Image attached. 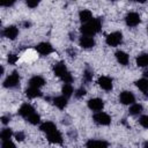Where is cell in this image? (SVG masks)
Instances as JSON below:
<instances>
[{
    "instance_id": "21",
    "label": "cell",
    "mask_w": 148,
    "mask_h": 148,
    "mask_svg": "<svg viewBox=\"0 0 148 148\" xmlns=\"http://www.w3.org/2000/svg\"><path fill=\"white\" fill-rule=\"evenodd\" d=\"M79 18L82 23H87L90 20H92V13L89 9H82L79 12Z\"/></svg>"
},
{
    "instance_id": "27",
    "label": "cell",
    "mask_w": 148,
    "mask_h": 148,
    "mask_svg": "<svg viewBox=\"0 0 148 148\" xmlns=\"http://www.w3.org/2000/svg\"><path fill=\"white\" fill-rule=\"evenodd\" d=\"M27 120H28V123H30L31 125H37V124L40 123V117H39L38 113L35 112V113H32L30 117H28Z\"/></svg>"
},
{
    "instance_id": "33",
    "label": "cell",
    "mask_w": 148,
    "mask_h": 148,
    "mask_svg": "<svg viewBox=\"0 0 148 148\" xmlns=\"http://www.w3.org/2000/svg\"><path fill=\"white\" fill-rule=\"evenodd\" d=\"M18 57L16 54H8V62L9 64H15L17 61Z\"/></svg>"
},
{
    "instance_id": "32",
    "label": "cell",
    "mask_w": 148,
    "mask_h": 148,
    "mask_svg": "<svg viewBox=\"0 0 148 148\" xmlns=\"http://www.w3.org/2000/svg\"><path fill=\"white\" fill-rule=\"evenodd\" d=\"M25 3H27V6L30 7V8H35V7H37V6L39 5V2H38L37 0H35V1H32V0H28Z\"/></svg>"
},
{
    "instance_id": "37",
    "label": "cell",
    "mask_w": 148,
    "mask_h": 148,
    "mask_svg": "<svg viewBox=\"0 0 148 148\" xmlns=\"http://www.w3.org/2000/svg\"><path fill=\"white\" fill-rule=\"evenodd\" d=\"M23 25H24L25 28H28V27H30V25H31V23H30V22H23Z\"/></svg>"
},
{
    "instance_id": "38",
    "label": "cell",
    "mask_w": 148,
    "mask_h": 148,
    "mask_svg": "<svg viewBox=\"0 0 148 148\" xmlns=\"http://www.w3.org/2000/svg\"><path fill=\"white\" fill-rule=\"evenodd\" d=\"M143 148H148V142H146V143L143 145Z\"/></svg>"
},
{
    "instance_id": "5",
    "label": "cell",
    "mask_w": 148,
    "mask_h": 148,
    "mask_svg": "<svg viewBox=\"0 0 148 148\" xmlns=\"http://www.w3.org/2000/svg\"><path fill=\"white\" fill-rule=\"evenodd\" d=\"M18 83H20V75L16 71H14V72H12V74H9L5 79L3 87L5 88H15L18 86Z\"/></svg>"
},
{
    "instance_id": "17",
    "label": "cell",
    "mask_w": 148,
    "mask_h": 148,
    "mask_svg": "<svg viewBox=\"0 0 148 148\" xmlns=\"http://www.w3.org/2000/svg\"><path fill=\"white\" fill-rule=\"evenodd\" d=\"M39 130H40L42 132H44L45 134H50V133L57 131V126H56V124L52 123V121H44V123L40 124Z\"/></svg>"
},
{
    "instance_id": "11",
    "label": "cell",
    "mask_w": 148,
    "mask_h": 148,
    "mask_svg": "<svg viewBox=\"0 0 148 148\" xmlns=\"http://www.w3.org/2000/svg\"><path fill=\"white\" fill-rule=\"evenodd\" d=\"M32 113H35V109H34V106L31 105V104H29V103H24V104H22L21 106H20V109H18V114L21 116V117H23V118H28V117H30Z\"/></svg>"
},
{
    "instance_id": "9",
    "label": "cell",
    "mask_w": 148,
    "mask_h": 148,
    "mask_svg": "<svg viewBox=\"0 0 148 148\" xmlns=\"http://www.w3.org/2000/svg\"><path fill=\"white\" fill-rule=\"evenodd\" d=\"M97 83H98V86H99L103 90H105V91H110V90H112V88H113L112 79L109 77V76H99L98 80H97Z\"/></svg>"
},
{
    "instance_id": "7",
    "label": "cell",
    "mask_w": 148,
    "mask_h": 148,
    "mask_svg": "<svg viewBox=\"0 0 148 148\" xmlns=\"http://www.w3.org/2000/svg\"><path fill=\"white\" fill-rule=\"evenodd\" d=\"M125 22H126V24H127L128 27L134 28V27H136V25L140 24L141 18H140V15H139L138 13H135V12H130V13L125 16Z\"/></svg>"
},
{
    "instance_id": "28",
    "label": "cell",
    "mask_w": 148,
    "mask_h": 148,
    "mask_svg": "<svg viewBox=\"0 0 148 148\" xmlns=\"http://www.w3.org/2000/svg\"><path fill=\"white\" fill-rule=\"evenodd\" d=\"M92 71L91 69H89V68H86L84 71H83V81L84 82H90L91 80H92Z\"/></svg>"
},
{
    "instance_id": "1",
    "label": "cell",
    "mask_w": 148,
    "mask_h": 148,
    "mask_svg": "<svg viewBox=\"0 0 148 148\" xmlns=\"http://www.w3.org/2000/svg\"><path fill=\"white\" fill-rule=\"evenodd\" d=\"M101 28H102V20L101 18H92L89 22L83 23L80 28V31L82 32V36L92 37L99 32Z\"/></svg>"
},
{
    "instance_id": "13",
    "label": "cell",
    "mask_w": 148,
    "mask_h": 148,
    "mask_svg": "<svg viewBox=\"0 0 148 148\" xmlns=\"http://www.w3.org/2000/svg\"><path fill=\"white\" fill-rule=\"evenodd\" d=\"M79 45H80L82 49L88 50V49H91V47L95 46V40H94L92 37L82 36V37H80V39H79Z\"/></svg>"
},
{
    "instance_id": "23",
    "label": "cell",
    "mask_w": 148,
    "mask_h": 148,
    "mask_svg": "<svg viewBox=\"0 0 148 148\" xmlns=\"http://www.w3.org/2000/svg\"><path fill=\"white\" fill-rule=\"evenodd\" d=\"M136 65L139 67H148V53H142L136 57Z\"/></svg>"
},
{
    "instance_id": "31",
    "label": "cell",
    "mask_w": 148,
    "mask_h": 148,
    "mask_svg": "<svg viewBox=\"0 0 148 148\" xmlns=\"http://www.w3.org/2000/svg\"><path fill=\"white\" fill-rule=\"evenodd\" d=\"M86 94H87V91H86V89H84V88H79V89L74 92V95H75V97H76V98H81V97H83Z\"/></svg>"
},
{
    "instance_id": "15",
    "label": "cell",
    "mask_w": 148,
    "mask_h": 148,
    "mask_svg": "<svg viewBox=\"0 0 148 148\" xmlns=\"http://www.w3.org/2000/svg\"><path fill=\"white\" fill-rule=\"evenodd\" d=\"M45 84V80L43 76L40 75H35L29 80V87H34V88H42Z\"/></svg>"
},
{
    "instance_id": "20",
    "label": "cell",
    "mask_w": 148,
    "mask_h": 148,
    "mask_svg": "<svg viewBox=\"0 0 148 148\" xmlns=\"http://www.w3.org/2000/svg\"><path fill=\"white\" fill-rule=\"evenodd\" d=\"M67 99L68 98H66L65 96H57V97H54L53 99H52V103L58 108V109H60V110H64L66 106H67Z\"/></svg>"
},
{
    "instance_id": "19",
    "label": "cell",
    "mask_w": 148,
    "mask_h": 148,
    "mask_svg": "<svg viewBox=\"0 0 148 148\" xmlns=\"http://www.w3.org/2000/svg\"><path fill=\"white\" fill-rule=\"evenodd\" d=\"M135 86L138 87V89L145 95V96H148V80L142 77L138 81H135Z\"/></svg>"
},
{
    "instance_id": "29",
    "label": "cell",
    "mask_w": 148,
    "mask_h": 148,
    "mask_svg": "<svg viewBox=\"0 0 148 148\" xmlns=\"http://www.w3.org/2000/svg\"><path fill=\"white\" fill-rule=\"evenodd\" d=\"M139 123H140V125H141L142 127L148 128V114H143V116H141L140 119H139Z\"/></svg>"
},
{
    "instance_id": "18",
    "label": "cell",
    "mask_w": 148,
    "mask_h": 148,
    "mask_svg": "<svg viewBox=\"0 0 148 148\" xmlns=\"http://www.w3.org/2000/svg\"><path fill=\"white\" fill-rule=\"evenodd\" d=\"M114 56H116L117 61H118L120 65H123V66H126V65L128 64V61H130V57H128V54H127L126 52L121 51V50H118V51L114 53Z\"/></svg>"
},
{
    "instance_id": "30",
    "label": "cell",
    "mask_w": 148,
    "mask_h": 148,
    "mask_svg": "<svg viewBox=\"0 0 148 148\" xmlns=\"http://www.w3.org/2000/svg\"><path fill=\"white\" fill-rule=\"evenodd\" d=\"M1 148H16V146L12 140H6V141H2Z\"/></svg>"
},
{
    "instance_id": "39",
    "label": "cell",
    "mask_w": 148,
    "mask_h": 148,
    "mask_svg": "<svg viewBox=\"0 0 148 148\" xmlns=\"http://www.w3.org/2000/svg\"><path fill=\"white\" fill-rule=\"evenodd\" d=\"M147 31H148V27H147Z\"/></svg>"
},
{
    "instance_id": "4",
    "label": "cell",
    "mask_w": 148,
    "mask_h": 148,
    "mask_svg": "<svg viewBox=\"0 0 148 148\" xmlns=\"http://www.w3.org/2000/svg\"><path fill=\"white\" fill-rule=\"evenodd\" d=\"M92 119L97 125H102V126H108L111 123V117L103 111L95 112V114L92 116Z\"/></svg>"
},
{
    "instance_id": "6",
    "label": "cell",
    "mask_w": 148,
    "mask_h": 148,
    "mask_svg": "<svg viewBox=\"0 0 148 148\" xmlns=\"http://www.w3.org/2000/svg\"><path fill=\"white\" fill-rule=\"evenodd\" d=\"M119 102L121 104H124V105H132L135 102V96H134V94L132 91L124 90L119 95Z\"/></svg>"
},
{
    "instance_id": "3",
    "label": "cell",
    "mask_w": 148,
    "mask_h": 148,
    "mask_svg": "<svg viewBox=\"0 0 148 148\" xmlns=\"http://www.w3.org/2000/svg\"><path fill=\"white\" fill-rule=\"evenodd\" d=\"M121 42H123V34L120 31H113V32L109 34L105 38V43L109 46H112V47H116V46L120 45Z\"/></svg>"
},
{
    "instance_id": "35",
    "label": "cell",
    "mask_w": 148,
    "mask_h": 148,
    "mask_svg": "<svg viewBox=\"0 0 148 148\" xmlns=\"http://www.w3.org/2000/svg\"><path fill=\"white\" fill-rule=\"evenodd\" d=\"M9 121H10V117H9V116H2V117H1V123H2L3 125L8 124Z\"/></svg>"
},
{
    "instance_id": "25",
    "label": "cell",
    "mask_w": 148,
    "mask_h": 148,
    "mask_svg": "<svg viewBox=\"0 0 148 148\" xmlns=\"http://www.w3.org/2000/svg\"><path fill=\"white\" fill-rule=\"evenodd\" d=\"M142 110H143V108H142L141 104L134 103V104H132V105L130 106L128 112H130V114H132V116H139V114L142 112Z\"/></svg>"
},
{
    "instance_id": "10",
    "label": "cell",
    "mask_w": 148,
    "mask_h": 148,
    "mask_svg": "<svg viewBox=\"0 0 148 148\" xmlns=\"http://www.w3.org/2000/svg\"><path fill=\"white\" fill-rule=\"evenodd\" d=\"M36 51L42 56H47L53 52V46L47 42H42L36 46Z\"/></svg>"
},
{
    "instance_id": "12",
    "label": "cell",
    "mask_w": 148,
    "mask_h": 148,
    "mask_svg": "<svg viewBox=\"0 0 148 148\" xmlns=\"http://www.w3.org/2000/svg\"><path fill=\"white\" fill-rule=\"evenodd\" d=\"M2 35H3V37H6L8 39L14 40L17 37V35H18V29L15 25H8V27H6L3 29Z\"/></svg>"
},
{
    "instance_id": "14",
    "label": "cell",
    "mask_w": 148,
    "mask_h": 148,
    "mask_svg": "<svg viewBox=\"0 0 148 148\" xmlns=\"http://www.w3.org/2000/svg\"><path fill=\"white\" fill-rule=\"evenodd\" d=\"M86 148H109V145L104 140H94L90 139L86 143Z\"/></svg>"
},
{
    "instance_id": "36",
    "label": "cell",
    "mask_w": 148,
    "mask_h": 148,
    "mask_svg": "<svg viewBox=\"0 0 148 148\" xmlns=\"http://www.w3.org/2000/svg\"><path fill=\"white\" fill-rule=\"evenodd\" d=\"M143 77L148 80V68H146V69L143 71Z\"/></svg>"
},
{
    "instance_id": "26",
    "label": "cell",
    "mask_w": 148,
    "mask_h": 148,
    "mask_svg": "<svg viewBox=\"0 0 148 148\" xmlns=\"http://www.w3.org/2000/svg\"><path fill=\"white\" fill-rule=\"evenodd\" d=\"M12 135H13V131H12V128H9V127H5V128L1 131V133H0V138H1L2 141L10 140Z\"/></svg>"
},
{
    "instance_id": "16",
    "label": "cell",
    "mask_w": 148,
    "mask_h": 148,
    "mask_svg": "<svg viewBox=\"0 0 148 148\" xmlns=\"http://www.w3.org/2000/svg\"><path fill=\"white\" fill-rule=\"evenodd\" d=\"M46 138L51 143H56V145L62 143V135L58 130L52 132V133H50V134H46Z\"/></svg>"
},
{
    "instance_id": "8",
    "label": "cell",
    "mask_w": 148,
    "mask_h": 148,
    "mask_svg": "<svg viewBox=\"0 0 148 148\" xmlns=\"http://www.w3.org/2000/svg\"><path fill=\"white\" fill-rule=\"evenodd\" d=\"M88 108H89L91 111H94V112H99V111H102L103 108H104V101L101 99V98H97V97L90 98V99L88 101Z\"/></svg>"
},
{
    "instance_id": "2",
    "label": "cell",
    "mask_w": 148,
    "mask_h": 148,
    "mask_svg": "<svg viewBox=\"0 0 148 148\" xmlns=\"http://www.w3.org/2000/svg\"><path fill=\"white\" fill-rule=\"evenodd\" d=\"M53 73H54L56 76H58L65 83H72V81H73V76H72L71 72L67 69L66 65L62 61H59V62L54 64V66H53Z\"/></svg>"
},
{
    "instance_id": "24",
    "label": "cell",
    "mask_w": 148,
    "mask_h": 148,
    "mask_svg": "<svg viewBox=\"0 0 148 148\" xmlns=\"http://www.w3.org/2000/svg\"><path fill=\"white\" fill-rule=\"evenodd\" d=\"M61 92H62V96H65L66 98H69L73 95L74 89H73V87H72L71 83H65L62 86V88H61Z\"/></svg>"
},
{
    "instance_id": "34",
    "label": "cell",
    "mask_w": 148,
    "mask_h": 148,
    "mask_svg": "<svg viewBox=\"0 0 148 148\" xmlns=\"http://www.w3.org/2000/svg\"><path fill=\"white\" fill-rule=\"evenodd\" d=\"M15 138H16L17 141H23V140L25 139V135H24L23 132H17V133L15 134Z\"/></svg>"
},
{
    "instance_id": "22",
    "label": "cell",
    "mask_w": 148,
    "mask_h": 148,
    "mask_svg": "<svg viewBox=\"0 0 148 148\" xmlns=\"http://www.w3.org/2000/svg\"><path fill=\"white\" fill-rule=\"evenodd\" d=\"M25 95L29 98H36V97H40L42 96V91L38 88H34V87H29L25 90Z\"/></svg>"
}]
</instances>
